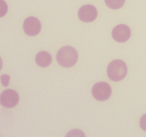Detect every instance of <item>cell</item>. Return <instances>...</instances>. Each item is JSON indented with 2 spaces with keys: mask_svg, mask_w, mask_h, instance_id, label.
Instances as JSON below:
<instances>
[{
  "mask_svg": "<svg viewBox=\"0 0 146 137\" xmlns=\"http://www.w3.org/2000/svg\"><path fill=\"white\" fill-rule=\"evenodd\" d=\"M78 52L71 46H65L60 49L56 54V60L63 67L69 68L76 64L78 61Z\"/></svg>",
  "mask_w": 146,
  "mask_h": 137,
  "instance_id": "obj_1",
  "label": "cell"
},
{
  "mask_svg": "<svg viewBox=\"0 0 146 137\" xmlns=\"http://www.w3.org/2000/svg\"><path fill=\"white\" fill-rule=\"evenodd\" d=\"M128 72V68L122 60H113L107 67V75L113 81H119L123 79Z\"/></svg>",
  "mask_w": 146,
  "mask_h": 137,
  "instance_id": "obj_2",
  "label": "cell"
},
{
  "mask_svg": "<svg viewBox=\"0 0 146 137\" xmlns=\"http://www.w3.org/2000/svg\"><path fill=\"white\" fill-rule=\"evenodd\" d=\"M92 95L98 101H106L110 98L111 95V87L106 82L96 83L93 86Z\"/></svg>",
  "mask_w": 146,
  "mask_h": 137,
  "instance_id": "obj_3",
  "label": "cell"
},
{
  "mask_svg": "<svg viewBox=\"0 0 146 137\" xmlns=\"http://www.w3.org/2000/svg\"><path fill=\"white\" fill-rule=\"evenodd\" d=\"M19 96L15 90L7 89L0 94V104L5 108H13L19 103Z\"/></svg>",
  "mask_w": 146,
  "mask_h": 137,
  "instance_id": "obj_4",
  "label": "cell"
},
{
  "mask_svg": "<svg viewBox=\"0 0 146 137\" xmlns=\"http://www.w3.org/2000/svg\"><path fill=\"white\" fill-rule=\"evenodd\" d=\"M23 29L28 36H36L39 34L41 29V24L39 20L34 17L26 19L23 24Z\"/></svg>",
  "mask_w": 146,
  "mask_h": 137,
  "instance_id": "obj_5",
  "label": "cell"
},
{
  "mask_svg": "<svg viewBox=\"0 0 146 137\" xmlns=\"http://www.w3.org/2000/svg\"><path fill=\"white\" fill-rule=\"evenodd\" d=\"M98 11L96 8L91 4L82 6L79 9L78 16L79 19L84 22H91L96 19Z\"/></svg>",
  "mask_w": 146,
  "mask_h": 137,
  "instance_id": "obj_6",
  "label": "cell"
},
{
  "mask_svg": "<svg viewBox=\"0 0 146 137\" xmlns=\"http://www.w3.org/2000/svg\"><path fill=\"white\" fill-rule=\"evenodd\" d=\"M131 29L125 24H119L116 26L112 31V37L113 40L121 43L128 41L131 37Z\"/></svg>",
  "mask_w": 146,
  "mask_h": 137,
  "instance_id": "obj_7",
  "label": "cell"
},
{
  "mask_svg": "<svg viewBox=\"0 0 146 137\" xmlns=\"http://www.w3.org/2000/svg\"><path fill=\"white\" fill-rule=\"evenodd\" d=\"M52 57L51 54L45 51H39L35 57V62L41 67H47L51 64Z\"/></svg>",
  "mask_w": 146,
  "mask_h": 137,
  "instance_id": "obj_8",
  "label": "cell"
},
{
  "mask_svg": "<svg viewBox=\"0 0 146 137\" xmlns=\"http://www.w3.org/2000/svg\"><path fill=\"white\" fill-rule=\"evenodd\" d=\"M125 0H105L106 4L112 9H118L123 6Z\"/></svg>",
  "mask_w": 146,
  "mask_h": 137,
  "instance_id": "obj_9",
  "label": "cell"
},
{
  "mask_svg": "<svg viewBox=\"0 0 146 137\" xmlns=\"http://www.w3.org/2000/svg\"><path fill=\"white\" fill-rule=\"evenodd\" d=\"M66 137H86V135L81 130L73 129L68 131Z\"/></svg>",
  "mask_w": 146,
  "mask_h": 137,
  "instance_id": "obj_10",
  "label": "cell"
},
{
  "mask_svg": "<svg viewBox=\"0 0 146 137\" xmlns=\"http://www.w3.org/2000/svg\"><path fill=\"white\" fill-rule=\"evenodd\" d=\"M8 11V6L4 0H0V18L6 15Z\"/></svg>",
  "mask_w": 146,
  "mask_h": 137,
  "instance_id": "obj_11",
  "label": "cell"
},
{
  "mask_svg": "<svg viewBox=\"0 0 146 137\" xmlns=\"http://www.w3.org/2000/svg\"><path fill=\"white\" fill-rule=\"evenodd\" d=\"M9 79L10 76L7 74H4L1 76V82L2 84V85L4 86H7L9 85Z\"/></svg>",
  "mask_w": 146,
  "mask_h": 137,
  "instance_id": "obj_12",
  "label": "cell"
},
{
  "mask_svg": "<svg viewBox=\"0 0 146 137\" xmlns=\"http://www.w3.org/2000/svg\"><path fill=\"white\" fill-rule=\"evenodd\" d=\"M140 126L143 131H146V114L143 115L140 119Z\"/></svg>",
  "mask_w": 146,
  "mask_h": 137,
  "instance_id": "obj_13",
  "label": "cell"
},
{
  "mask_svg": "<svg viewBox=\"0 0 146 137\" xmlns=\"http://www.w3.org/2000/svg\"><path fill=\"white\" fill-rule=\"evenodd\" d=\"M2 66H3V62H2V59H1V58L0 57V71H1V69L2 68Z\"/></svg>",
  "mask_w": 146,
  "mask_h": 137,
  "instance_id": "obj_14",
  "label": "cell"
}]
</instances>
